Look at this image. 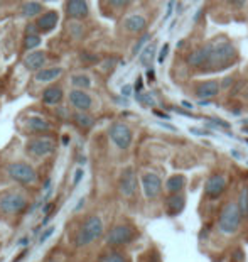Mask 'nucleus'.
Returning a JSON list of instances; mask_svg holds the SVG:
<instances>
[{"instance_id":"1","label":"nucleus","mask_w":248,"mask_h":262,"mask_svg":"<svg viewBox=\"0 0 248 262\" xmlns=\"http://www.w3.org/2000/svg\"><path fill=\"white\" fill-rule=\"evenodd\" d=\"M103 235V220L98 215H90L85 222L80 225L76 235H74V245L76 247H88L95 240Z\"/></svg>"},{"instance_id":"2","label":"nucleus","mask_w":248,"mask_h":262,"mask_svg":"<svg viewBox=\"0 0 248 262\" xmlns=\"http://www.w3.org/2000/svg\"><path fill=\"white\" fill-rule=\"evenodd\" d=\"M237 54L235 48L231 46L230 43H213L209 44V54H208V61L204 63L206 69H223L228 64L233 63V58Z\"/></svg>"},{"instance_id":"3","label":"nucleus","mask_w":248,"mask_h":262,"mask_svg":"<svg viewBox=\"0 0 248 262\" xmlns=\"http://www.w3.org/2000/svg\"><path fill=\"white\" fill-rule=\"evenodd\" d=\"M29 207L27 196L20 191L7 190L0 193V211L3 215H20Z\"/></svg>"},{"instance_id":"4","label":"nucleus","mask_w":248,"mask_h":262,"mask_svg":"<svg viewBox=\"0 0 248 262\" xmlns=\"http://www.w3.org/2000/svg\"><path fill=\"white\" fill-rule=\"evenodd\" d=\"M240 223H242V208H240V205L235 202L226 203L220 213V220H218L220 232L231 235L240 228Z\"/></svg>"},{"instance_id":"5","label":"nucleus","mask_w":248,"mask_h":262,"mask_svg":"<svg viewBox=\"0 0 248 262\" xmlns=\"http://www.w3.org/2000/svg\"><path fill=\"white\" fill-rule=\"evenodd\" d=\"M7 176L12 179V181L19 183L22 186H31L37 181V173L29 162L24 161H15L10 162L7 166Z\"/></svg>"},{"instance_id":"6","label":"nucleus","mask_w":248,"mask_h":262,"mask_svg":"<svg viewBox=\"0 0 248 262\" xmlns=\"http://www.w3.org/2000/svg\"><path fill=\"white\" fill-rule=\"evenodd\" d=\"M56 151V142L49 137H34L26 142V153L32 157H48Z\"/></svg>"},{"instance_id":"7","label":"nucleus","mask_w":248,"mask_h":262,"mask_svg":"<svg viewBox=\"0 0 248 262\" xmlns=\"http://www.w3.org/2000/svg\"><path fill=\"white\" fill-rule=\"evenodd\" d=\"M135 237V230L134 227H130V225H115L113 228L108 232V235H106V244L110 245V247H120V245H127L129 242H132Z\"/></svg>"},{"instance_id":"8","label":"nucleus","mask_w":248,"mask_h":262,"mask_svg":"<svg viewBox=\"0 0 248 262\" xmlns=\"http://www.w3.org/2000/svg\"><path fill=\"white\" fill-rule=\"evenodd\" d=\"M108 136L111 139V142H113L118 149H123V151L129 149L130 144H132V139H134L129 125L122 124V122H115V124L110 125Z\"/></svg>"},{"instance_id":"9","label":"nucleus","mask_w":248,"mask_h":262,"mask_svg":"<svg viewBox=\"0 0 248 262\" xmlns=\"http://www.w3.org/2000/svg\"><path fill=\"white\" fill-rule=\"evenodd\" d=\"M64 14L71 20H83L90 15L88 0H66L64 2Z\"/></svg>"},{"instance_id":"10","label":"nucleus","mask_w":248,"mask_h":262,"mask_svg":"<svg viewBox=\"0 0 248 262\" xmlns=\"http://www.w3.org/2000/svg\"><path fill=\"white\" fill-rule=\"evenodd\" d=\"M118 188H120V193L127 196V198H130V196L137 193V176H135L134 167H125L123 169V173L120 174Z\"/></svg>"},{"instance_id":"11","label":"nucleus","mask_w":248,"mask_h":262,"mask_svg":"<svg viewBox=\"0 0 248 262\" xmlns=\"http://www.w3.org/2000/svg\"><path fill=\"white\" fill-rule=\"evenodd\" d=\"M68 100H69V105L73 108H76V112H88L93 107V98L85 90H78V88L71 90L68 95Z\"/></svg>"},{"instance_id":"12","label":"nucleus","mask_w":248,"mask_h":262,"mask_svg":"<svg viewBox=\"0 0 248 262\" xmlns=\"http://www.w3.org/2000/svg\"><path fill=\"white\" fill-rule=\"evenodd\" d=\"M57 22H59V14H57L56 10H46L43 12V14L37 15L36 19V26L37 29H39V34L43 32V34H48V32L54 31Z\"/></svg>"},{"instance_id":"13","label":"nucleus","mask_w":248,"mask_h":262,"mask_svg":"<svg viewBox=\"0 0 248 262\" xmlns=\"http://www.w3.org/2000/svg\"><path fill=\"white\" fill-rule=\"evenodd\" d=\"M140 181H142L144 195H146L147 198L152 200V198H155V196H159V193H160V178L155 173H144Z\"/></svg>"},{"instance_id":"14","label":"nucleus","mask_w":248,"mask_h":262,"mask_svg":"<svg viewBox=\"0 0 248 262\" xmlns=\"http://www.w3.org/2000/svg\"><path fill=\"white\" fill-rule=\"evenodd\" d=\"M225 190H226V178L223 174H214L206 181L204 191L209 198H213V200L220 198V196L225 193Z\"/></svg>"},{"instance_id":"15","label":"nucleus","mask_w":248,"mask_h":262,"mask_svg":"<svg viewBox=\"0 0 248 262\" xmlns=\"http://www.w3.org/2000/svg\"><path fill=\"white\" fill-rule=\"evenodd\" d=\"M24 66L29 71H39L41 68H44V63H46V52L39 51V49H34V51H29L26 56H24Z\"/></svg>"},{"instance_id":"16","label":"nucleus","mask_w":248,"mask_h":262,"mask_svg":"<svg viewBox=\"0 0 248 262\" xmlns=\"http://www.w3.org/2000/svg\"><path fill=\"white\" fill-rule=\"evenodd\" d=\"M24 125H26L27 132L37 134V136H44V134H49L52 130V125L43 117H29Z\"/></svg>"},{"instance_id":"17","label":"nucleus","mask_w":248,"mask_h":262,"mask_svg":"<svg viewBox=\"0 0 248 262\" xmlns=\"http://www.w3.org/2000/svg\"><path fill=\"white\" fill-rule=\"evenodd\" d=\"M63 98H64L63 88H61V87H56V85L44 88L43 95H41V100H43V104H44V105H51V107H57V105H61Z\"/></svg>"},{"instance_id":"18","label":"nucleus","mask_w":248,"mask_h":262,"mask_svg":"<svg viewBox=\"0 0 248 262\" xmlns=\"http://www.w3.org/2000/svg\"><path fill=\"white\" fill-rule=\"evenodd\" d=\"M63 75V68L54 66V68H41L39 71H36V80L39 83H51V81L57 80Z\"/></svg>"},{"instance_id":"19","label":"nucleus","mask_w":248,"mask_h":262,"mask_svg":"<svg viewBox=\"0 0 248 262\" xmlns=\"http://www.w3.org/2000/svg\"><path fill=\"white\" fill-rule=\"evenodd\" d=\"M184 207H186L184 195H181V193L171 195V196H169V200H167V215L169 216L179 215L181 211L184 210Z\"/></svg>"},{"instance_id":"20","label":"nucleus","mask_w":248,"mask_h":262,"mask_svg":"<svg viewBox=\"0 0 248 262\" xmlns=\"http://www.w3.org/2000/svg\"><path fill=\"white\" fill-rule=\"evenodd\" d=\"M208 54H209V44L204 48H201V49H198V51L191 52L188 58V64L193 68H202L206 61H208Z\"/></svg>"},{"instance_id":"21","label":"nucleus","mask_w":248,"mask_h":262,"mask_svg":"<svg viewBox=\"0 0 248 262\" xmlns=\"http://www.w3.org/2000/svg\"><path fill=\"white\" fill-rule=\"evenodd\" d=\"M147 26V20L144 15H129V17L125 19V22H123V27H125L129 32H142L144 29H146Z\"/></svg>"},{"instance_id":"22","label":"nucleus","mask_w":248,"mask_h":262,"mask_svg":"<svg viewBox=\"0 0 248 262\" xmlns=\"http://www.w3.org/2000/svg\"><path fill=\"white\" fill-rule=\"evenodd\" d=\"M43 12H44V5L41 2H37V0H29V2H26L22 5V9H20V14L26 19L37 17V15L43 14Z\"/></svg>"},{"instance_id":"23","label":"nucleus","mask_w":248,"mask_h":262,"mask_svg":"<svg viewBox=\"0 0 248 262\" xmlns=\"http://www.w3.org/2000/svg\"><path fill=\"white\" fill-rule=\"evenodd\" d=\"M220 92V85L216 81H204L196 88V95L199 98H213Z\"/></svg>"},{"instance_id":"24","label":"nucleus","mask_w":248,"mask_h":262,"mask_svg":"<svg viewBox=\"0 0 248 262\" xmlns=\"http://www.w3.org/2000/svg\"><path fill=\"white\" fill-rule=\"evenodd\" d=\"M73 122H74V125L81 130H90L95 125V118L90 115L88 112H74Z\"/></svg>"},{"instance_id":"25","label":"nucleus","mask_w":248,"mask_h":262,"mask_svg":"<svg viewBox=\"0 0 248 262\" xmlns=\"http://www.w3.org/2000/svg\"><path fill=\"white\" fill-rule=\"evenodd\" d=\"M184 185H186L184 176L183 174H174V176H171V178L167 179L165 188H167V191L171 195H176V193H181V191H183Z\"/></svg>"},{"instance_id":"26","label":"nucleus","mask_w":248,"mask_h":262,"mask_svg":"<svg viewBox=\"0 0 248 262\" xmlns=\"http://www.w3.org/2000/svg\"><path fill=\"white\" fill-rule=\"evenodd\" d=\"M154 56H155V44L150 43L140 51V64L149 68L152 64V61H154Z\"/></svg>"},{"instance_id":"27","label":"nucleus","mask_w":248,"mask_h":262,"mask_svg":"<svg viewBox=\"0 0 248 262\" xmlns=\"http://www.w3.org/2000/svg\"><path fill=\"white\" fill-rule=\"evenodd\" d=\"M71 85L78 90H88L92 87V78L88 75H85V73H78V75H73Z\"/></svg>"},{"instance_id":"28","label":"nucleus","mask_w":248,"mask_h":262,"mask_svg":"<svg viewBox=\"0 0 248 262\" xmlns=\"http://www.w3.org/2000/svg\"><path fill=\"white\" fill-rule=\"evenodd\" d=\"M100 262H129L127 256L120 251H108L100 256Z\"/></svg>"},{"instance_id":"29","label":"nucleus","mask_w":248,"mask_h":262,"mask_svg":"<svg viewBox=\"0 0 248 262\" xmlns=\"http://www.w3.org/2000/svg\"><path fill=\"white\" fill-rule=\"evenodd\" d=\"M43 44V41H41V36H29L26 34V38H24L22 41V48L26 49V51H34V49H37Z\"/></svg>"},{"instance_id":"30","label":"nucleus","mask_w":248,"mask_h":262,"mask_svg":"<svg viewBox=\"0 0 248 262\" xmlns=\"http://www.w3.org/2000/svg\"><path fill=\"white\" fill-rule=\"evenodd\" d=\"M101 2L111 7V9H125L132 3V0H101Z\"/></svg>"},{"instance_id":"31","label":"nucleus","mask_w":248,"mask_h":262,"mask_svg":"<svg viewBox=\"0 0 248 262\" xmlns=\"http://www.w3.org/2000/svg\"><path fill=\"white\" fill-rule=\"evenodd\" d=\"M149 39H150V34H144L142 38H140V39L137 41V44H135V46H134V49H132V54H134V56H135V54H139V52L147 46Z\"/></svg>"},{"instance_id":"32","label":"nucleus","mask_w":248,"mask_h":262,"mask_svg":"<svg viewBox=\"0 0 248 262\" xmlns=\"http://www.w3.org/2000/svg\"><path fill=\"white\" fill-rule=\"evenodd\" d=\"M137 100L146 107H152L154 105V98H152L150 93H137Z\"/></svg>"},{"instance_id":"33","label":"nucleus","mask_w":248,"mask_h":262,"mask_svg":"<svg viewBox=\"0 0 248 262\" xmlns=\"http://www.w3.org/2000/svg\"><path fill=\"white\" fill-rule=\"evenodd\" d=\"M167 54H169V44H164L162 49H160V52H159V56H157V63L162 64L165 58H167Z\"/></svg>"},{"instance_id":"34","label":"nucleus","mask_w":248,"mask_h":262,"mask_svg":"<svg viewBox=\"0 0 248 262\" xmlns=\"http://www.w3.org/2000/svg\"><path fill=\"white\" fill-rule=\"evenodd\" d=\"M26 34L29 36H39V29H37L36 22H29L26 26Z\"/></svg>"},{"instance_id":"35","label":"nucleus","mask_w":248,"mask_h":262,"mask_svg":"<svg viewBox=\"0 0 248 262\" xmlns=\"http://www.w3.org/2000/svg\"><path fill=\"white\" fill-rule=\"evenodd\" d=\"M174 5H176V0H169V3H167V10H165V15H164V22H167V20L171 19L172 10H174Z\"/></svg>"},{"instance_id":"36","label":"nucleus","mask_w":248,"mask_h":262,"mask_svg":"<svg viewBox=\"0 0 248 262\" xmlns=\"http://www.w3.org/2000/svg\"><path fill=\"white\" fill-rule=\"evenodd\" d=\"M52 232H54V228H52V227H49L48 228V230H46V233H44V235H41V244H43V242H46V240L49 239V237H51L52 235Z\"/></svg>"},{"instance_id":"37","label":"nucleus","mask_w":248,"mask_h":262,"mask_svg":"<svg viewBox=\"0 0 248 262\" xmlns=\"http://www.w3.org/2000/svg\"><path fill=\"white\" fill-rule=\"evenodd\" d=\"M132 92H134V88H132V85H125V87L122 88V95L123 97H130Z\"/></svg>"},{"instance_id":"38","label":"nucleus","mask_w":248,"mask_h":262,"mask_svg":"<svg viewBox=\"0 0 248 262\" xmlns=\"http://www.w3.org/2000/svg\"><path fill=\"white\" fill-rule=\"evenodd\" d=\"M142 88H144V83H142V76H139L137 78V81H135V92L140 93L142 92Z\"/></svg>"},{"instance_id":"39","label":"nucleus","mask_w":248,"mask_h":262,"mask_svg":"<svg viewBox=\"0 0 248 262\" xmlns=\"http://www.w3.org/2000/svg\"><path fill=\"white\" fill-rule=\"evenodd\" d=\"M83 176H85V173H83V169H78V171H76V174H74V181H73L74 185H78V183L81 181Z\"/></svg>"},{"instance_id":"40","label":"nucleus","mask_w":248,"mask_h":262,"mask_svg":"<svg viewBox=\"0 0 248 262\" xmlns=\"http://www.w3.org/2000/svg\"><path fill=\"white\" fill-rule=\"evenodd\" d=\"M191 134H196V136H209V132H206V130H201V129H191Z\"/></svg>"},{"instance_id":"41","label":"nucleus","mask_w":248,"mask_h":262,"mask_svg":"<svg viewBox=\"0 0 248 262\" xmlns=\"http://www.w3.org/2000/svg\"><path fill=\"white\" fill-rule=\"evenodd\" d=\"M56 113H57V117H61V118L69 117V115H66V110L64 108H56Z\"/></svg>"},{"instance_id":"42","label":"nucleus","mask_w":248,"mask_h":262,"mask_svg":"<svg viewBox=\"0 0 248 262\" xmlns=\"http://www.w3.org/2000/svg\"><path fill=\"white\" fill-rule=\"evenodd\" d=\"M147 78H149V81H154V69L152 68L147 69Z\"/></svg>"},{"instance_id":"43","label":"nucleus","mask_w":248,"mask_h":262,"mask_svg":"<svg viewBox=\"0 0 248 262\" xmlns=\"http://www.w3.org/2000/svg\"><path fill=\"white\" fill-rule=\"evenodd\" d=\"M154 115L155 117H160V118H169V115H165L164 112H159V110H154Z\"/></svg>"},{"instance_id":"44","label":"nucleus","mask_w":248,"mask_h":262,"mask_svg":"<svg viewBox=\"0 0 248 262\" xmlns=\"http://www.w3.org/2000/svg\"><path fill=\"white\" fill-rule=\"evenodd\" d=\"M231 81H233V80H231V78H226V80H223V88H228L230 87V85H231Z\"/></svg>"},{"instance_id":"45","label":"nucleus","mask_w":248,"mask_h":262,"mask_svg":"<svg viewBox=\"0 0 248 262\" xmlns=\"http://www.w3.org/2000/svg\"><path fill=\"white\" fill-rule=\"evenodd\" d=\"M231 154H233V157L242 159V153H238V151H231Z\"/></svg>"},{"instance_id":"46","label":"nucleus","mask_w":248,"mask_h":262,"mask_svg":"<svg viewBox=\"0 0 248 262\" xmlns=\"http://www.w3.org/2000/svg\"><path fill=\"white\" fill-rule=\"evenodd\" d=\"M201 14H202V10H199V12H196V15H194V20H196V22H198V20H199V17H201Z\"/></svg>"},{"instance_id":"47","label":"nucleus","mask_w":248,"mask_h":262,"mask_svg":"<svg viewBox=\"0 0 248 262\" xmlns=\"http://www.w3.org/2000/svg\"><path fill=\"white\" fill-rule=\"evenodd\" d=\"M183 107H186V108H191V107H193V105H191V104H189V102H183Z\"/></svg>"},{"instance_id":"48","label":"nucleus","mask_w":248,"mask_h":262,"mask_svg":"<svg viewBox=\"0 0 248 262\" xmlns=\"http://www.w3.org/2000/svg\"><path fill=\"white\" fill-rule=\"evenodd\" d=\"M245 210H247V215H248V200H247V207H245Z\"/></svg>"},{"instance_id":"49","label":"nucleus","mask_w":248,"mask_h":262,"mask_svg":"<svg viewBox=\"0 0 248 262\" xmlns=\"http://www.w3.org/2000/svg\"><path fill=\"white\" fill-rule=\"evenodd\" d=\"M194 2H199V0H194Z\"/></svg>"},{"instance_id":"50","label":"nucleus","mask_w":248,"mask_h":262,"mask_svg":"<svg viewBox=\"0 0 248 262\" xmlns=\"http://www.w3.org/2000/svg\"><path fill=\"white\" fill-rule=\"evenodd\" d=\"M46 2H49V0H46Z\"/></svg>"},{"instance_id":"51","label":"nucleus","mask_w":248,"mask_h":262,"mask_svg":"<svg viewBox=\"0 0 248 262\" xmlns=\"http://www.w3.org/2000/svg\"><path fill=\"white\" fill-rule=\"evenodd\" d=\"M247 144H248V141H247Z\"/></svg>"}]
</instances>
